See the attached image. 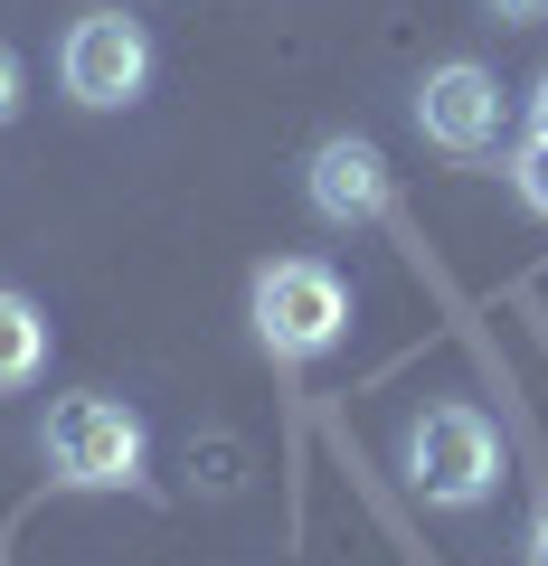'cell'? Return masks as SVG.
<instances>
[{
	"mask_svg": "<svg viewBox=\"0 0 548 566\" xmlns=\"http://www.w3.org/2000/svg\"><path fill=\"white\" fill-rule=\"evenodd\" d=\"M39 463H48L58 491H133L143 463H152V424L133 416L123 397H104V387H76V397L48 406Z\"/></svg>",
	"mask_w": 548,
	"mask_h": 566,
	"instance_id": "6da1fadb",
	"label": "cell"
},
{
	"mask_svg": "<svg viewBox=\"0 0 548 566\" xmlns=\"http://www.w3.org/2000/svg\"><path fill=\"white\" fill-rule=\"evenodd\" d=\"M246 322H256L265 359L303 368V359H322V349L350 340V283L331 274L322 255H275L246 283Z\"/></svg>",
	"mask_w": 548,
	"mask_h": 566,
	"instance_id": "7a4b0ae2",
	"label": "cell"
},
{
	"mask_svg": "<svg viewBox=\"0 0 548 566\" xmlns=\"http://www.w3.org/2000/svg\"><path fill=\"white\" fill-rule=\"evenodd\" d=\"M397 463H406V491L426 510H483L502 491V434H492L483 406L454 397V406H426V416L406 424Z\"/></svg>",
	"mask_w": 548,
	"mask_h": 566,
	"instance_id": "3957f363",
	"label": "cell"
},
{
	"mask_svg": "<svg viewBox=\"0 0 548 566\" xmlns=\"http://www.w3.org/2000/svg\"><path fill=\"white\" fill-rule=\"evenodd\" d=\"M58 85L85 104V114L143 104V85H152V29L133 20V10H85V20L58 39Z\"/></svg>",
	"mask_w": 548,
	"mask_h": 566,
	"instance_id": "277c9868",
	"label": "cell"
},
{
	"mask_svg": "<svg viewBox=\"0 0 548 566\" xmlns=\"http://www.w3.org/2000/svg\"><path fill=\"white\" fill-rule=\"evenodd\" d=\"M502 123H510V95H502V76H492L483 57L426 66V85H416V133H426L445 161H492V151H502Z\"/></svg>",
	"mask_w": 548,
	"mask_h": 566,
	"instance_id": "5b68a950",
	"label": "cell"
},
{
	"mask_svg": "<svg viewBox=\"0 0 548 566\" xmlns=\"http://www.w3.org/2000/svg\"><path fill=\"white\" fill-rule=\"evenodd\" d=\"M303 199L331 227H369V218L397 208V170H387V151L369 133H331V142H312V161H303Z\"/></svg>",
	"mask_w": 548,
	"mask_h": 566,
	"instance_id": "8992f818",
	"label": "cell"
},
{
	"mask_svg": "<svg viewBox=\"0 0 548 566\" xmlns=\"http://www.w3.org/2000/svg\"><path fill=\"white\" fill-rule=\"evenodd\" d=\"M39 378H48V312L20 283H0V397H20Z\"/></svg>",
	"mask_w": 548,
	"mask_h": 566,
	"instance_id": "52a82bcc",
	"label": "cell"
},
{
	"mask_svg": "<svg viewBox=\"0 0 548 566\" xmlns=\"http://www.w3.org/2000/svg\"><path fill=\"white\" fill-rule=\"evenodd\" d=\"M502 170H510V189H520V208H529V218H548V142L529 133V142H520V151H510Z\"/></svg>",
	"mask_w": 548,
	"mask_h": 566,
	"instance_id": "ba28073f",
	"label": "cell"
},
{
	"mask_svg": "<svg viewBox=\"0 0 548 566\" xmlns=\"http://www.w3.org/2000/svg\"><path fill=\"white\" fill-rule=\"evenodd\" d=\"M20 104H29V66H20V48L0 39V123H20Z\"/></svg>",
	"mask_w": 548,
	"mask_h": 566,
	"instance_id": "9c48e42d",
	"label": "cell"
},
{
	"mask_svg": "<svg viewBox=\"0 0 548 566\" xmlns=\"http://www.w3.org/2000/svg\"><path fill=\"white\" fill-rule=\"evenodd\" d=\"M483 10H492L502 29H539V20H548V0H483Z\"/></svg>",
	"mask_w": 548,
	"mask_h": 566,
	"instance_id": "30bf717a",
	"label": "cell"
},
{
	"mask_svg": "<svg viewBox=\"0 0 548 566\" xmlns=\"http://www.w3.org/2000/svg\"><path fill=\"white\" fill-rule=\"evenodd\" d=\"M529 133L548 142V66H539V85H529Z\"/></svg>",
	"mask_w": 548,
	"mask_h": 566,
	"instance_id": "8fae6325",
	"label": "cell"
},
{
	"mask_svg": "<svg viewBox=\"0 0 548 566\" xmlns=\"http://www.w3.org/2000/svg\"><path fill=\"white\" fill-rule=\"evenodd\" d=\"M529 566H548V501H539V520H529Z\"/></svg>",
	"mask_w": 548,
	"mask_h": 566,
	"instance_id": "7c38bea8",
	"label": "cell"
}]
</instances>
